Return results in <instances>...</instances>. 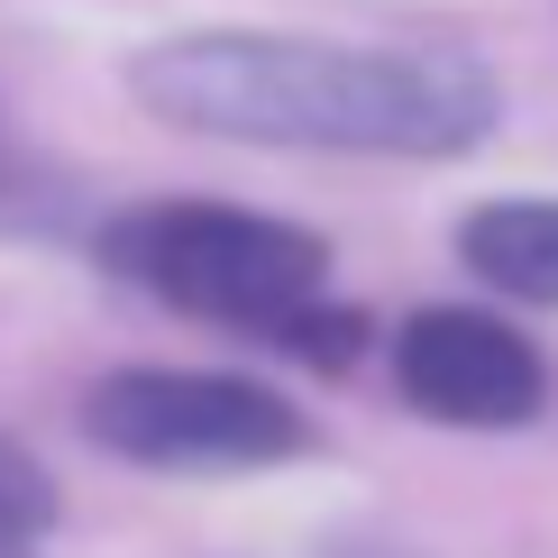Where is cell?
<instances>
[{
    "label": "cell",
    "mask_w": 558,
    "mask_h": 558,
    "mask_svg": "<svg viewBox=\"0 0 558 558\" xmlns=\"http://www.w3.org/2000/svg\"><path fill=\"white\" fill-rule=\"evenodd\" d=\"M393 385H403L412 412L458 422V430H513L549 393L531 339L504 330L495 312H412L403 339H393Z\"/></svg>",
    "instance_id": "obj_4"
},
{
    "label": "cell",
    "mask_w": 558,
    "mask_h": 558,
    "mask_svg": "<svg viewBox=\"0 0 558 558\" xmlns=\"http://www.w3.org/2000/svg\"><path fill=\"white\" fill-rule=\"evenodd\" d=\"M458 257L513 302H558V202H485L458 229Z\"/></svg>",
    "instance_id": "obj_5"
},
{
    "label": "cell",
    "mask_w": 558,
    "mask_h": 558,
    "mask_svg": "<svg viewBox=\"0 0 558 558\" xmlns=\"http://www.w3.org/2000/svg\"><path fill=\"white\" fill-rule=\"evenodd\" d=\"M137 101L174 129L320 156H458L495 129V83L458 56L339 37H247L202 28L137 64Z\"/></svg>",
    "instance_id": "obj_1"
},
{
    "label": "cell",
    "mask_w": 558,
    "mask_h": 558,
    "mask_svg": "<svg viewBox=\"0 0 558 558\" xmlns=\"http://www.w3.org/2000/svg\"><path fill=\"white\" fill-rule=\"evenodd\" d=\"M46 522H56V485L37 476L28 449H10V439H0V558H37Z\"/></svg>",
    "instance_id": "obj_6"
},
{
    "label": "cell",
    "mask_w": 558,
    "mask_h": 558,
    "mask_svg": "<svg viewBox=\"0 0 558 558\" xmlns=\"http://www.w3.org/2000/svg\"><path fill=\"white\" fill-rule=\"evenodd\" d=\"M101 257L147 284L156 302L220 330H266L320 348V284H330V247L293 220L239 211V202H147V211L110 220Z\"/></svg>",
    "instance_id": "obj_2"
},
{
    "label": "cell",
    "mask_w": 558,
    "mask_h": 558,
    "mask_svg": "<svg viewBox=\"0 0 558 558\" xmlns=\"http://www.w3.org/2000/svg\"><path fill=\"white\" fill-rule=\"evenodd\" d=\"M83 430L129 468L166 476H239L302 458V412L247 376H174V366H129L83 393Z\"/></svg>",
    "instance_id": "obj_3"
}]
</instances>
